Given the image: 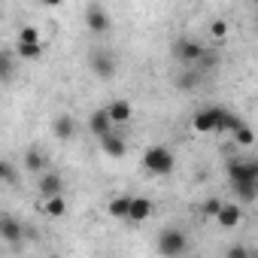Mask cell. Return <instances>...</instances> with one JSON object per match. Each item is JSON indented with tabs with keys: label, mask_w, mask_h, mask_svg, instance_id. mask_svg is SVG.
<instances>
[{
	"label": "cell",
	"mask_w": 258,
	"mask_h": 258,
	"mask_svg": "<svg viewBox=\"0 0 258 258\" xmlns=\"http://www.w3.org/2000/svg\"><path fill=\"white\" fill-rule=\"evenodd\" d=\"M204 55H207V49L198 43V40H176L173 43V58H179L182 64H188V67H198L201 61H204Z\"/></svg>",
	"instance_id": "cell-6"
},
{
	"label": "cell",
	"mask_w": 258,
	"mask_h": 258,
	"mask_svg": "<svg viewBox=\"0 0 258 258\" xmlns=\"http://www.w3.org/2000/svg\"><path fill=\"white\" fill-rule=\"evenodd\" d=\"M210 34H213V40H222V37L228 34V22H222V19H216V22L210 25Z\"/></svg>",
	"instance_id": "cell-27"
},
{
	"label": "cell",
	"mask_w": 258,
	"mask_h": 258,
	"mask_svg": "<svg viewBox=\"0 0 258 258\" xmlns=\"http://www.w3.org/2000/svg\"><path fill=\"white\" fill-rule=\"evenodd\" d=\"M64 213H67L64 198H49V201H46V216H49V219H61Z\"/></svg>",
	"instance_id": "cell-19"
},
{
	"label": "cell",
	"mask_w": 258,
	"mask_h": 258,
	"mask_svg": "<svg viewBox=\"0 0 258 258\" xmlns=\"http://www.w3.org/2000/svg\"><path fill=\"white\" fill-rule=\"evenodd\" d=\"M34 43H40L37 28H22L19 31V46H34Z\"/></svg>",
	"instance_id": "cell-21"
},
{
	"label": "cell",
	"mask_w": 258,
	"mask_h": 258,
	"mask_svg": "<svg viewBox=\"0 0 258 258\" xmlns=\"http://www.w3.org/2000/svg\"><path fill=\"white\" fill-rule=\"evenodd\" d=\"M231 182L243 195V201L258 198V161H231Z\"/></svg>",
	"instance_id": "cell-2"
},
{
	"label": "cell",
	"mask_w": 258,
	"mask_h": 258,
	"mask_svg": "<svg viewBox=\"0 0 258 258\" xmlns=\"http://www.w3.org/2000/svg\"><path fill=\"white\" fill-rule=\"evenodd\" d=\"M234 140H237L240 146H252V143H255V134L249 131V127H246V124H240V127H237V131H234Z\"/></svg>",
	"instance_id": "cell-22"
},
{
	"label": "cell",
	"mask_w": 258,
	"mask_h": 258,
	"mask_svg": "<svg viewBox=\"0 0 258 258\" xmlns=\"http://www.w3.org/2000/svg\"><path fill=\"white\" fill-rule=\"evenodd\" d=\"M85 25H88L91 34H106L109 31V13H106V7L88 4L85 7Z\"/></svg>",
	"instance_id": "cell-7"
},
{
	"label": "cell",
	"mask_w": 258,
	"mask_h": 258,
	"mask_svg": "<svg viewBox=\"0 0 258 258\" xmlns=\"http://www.w3.org/2000/svg\"><path fill=\"white\" fill-rule=\"evenodd\" d=\"M240 219H243V210H240L237 204H225V207L219 210V216H216V222H219L222 228H237Z\"/></svg>",
	"instance_id": "cell-16"
},
{
	"label": "cell",
	"mask_w": 258,
	"mask_h": 258,
	"mask_svg": "<svg viewBox=\"0 0 258 258\" xmlns=\"http://www.w3.org/2000/svg\"><path fill=\"white\" fill-rule=\"evenodd\" d=\"M19 55H22V58H40V55H43V43H34V46H19Z\"/></svg>",
	"instance_id": "cell-26"
},
{
	"label": "cell",
	"mask_w": 258,
	"mask_h": 258,
	"mask_svg": "<svg viewBox=\"0 0 258 258\" xmlns=\"http://www.w3.org/2000/svg\"><path fill=\"white\" fill-rule=\"evenodd\" d=\"M100 146H103V152H106L109 158H121V155L127 152V146H124V140H121L118 134H109V137H103V140H100Z\"/></svg>",
	"instance_id": "cell-17"
},
{
	"label": "cell",
	"mask_w": 258,
	"mask_h": 258,
	"mask_svg": "<svg viewBox=\"0 0 258 258\" xmlns=\"http://www.w3.org/2000/svg\"><path fill=\"white\" fill-rule=\"evenodd\" d=\"M201 79H204V70H201V67H185V70L173 79V85L182 88V91H195V88L201 85Z\"/></svg>",
	"instance_id": "cell-15"
},
{
	"label": "cell",
	"mask_w": 258,
	"mask_h": 258,
	"mask_svg": "<svg viewBox=\"0 0 258 258\" xmlns=\"http://www.w3.org/2000/svg\"><path fill=\"white\" fill-rule=\"evenodd\" d=\"M240 124H243V121H240L237 115H231L228 109H222V106H207V109L195 112V118H191V127H195V131H201V134H207V131H219V127L237 131Z\"/></svg>",
	"instance_id": "cell-1"
},
{
	"label": "cell",
	"mask_w": 258,
	"mask_h": 258,
	"mask_svg": "<svg viewBox=\"0 0 258 258\" xmlns=\"http://www.w3.org/2000/svg\"><path fill=\"white\" fill-rule=\"evenodd\" d=\"M52 134H55L58 140H73V137H76V121H73V115L61 112V115L52 121Z\"/></svg>",
	"instance_id": "cell-13"
},
{
	"label": "cell",
	"mask_w": 258,
	"mask_h": 258,
	"mask_svg": "<svg viewBox=\"0 0 258 258\" xmlns=\"http://www.w3.org/2000/svg\"><path fill=\"white\" fill-rule=\"evenodd\" d=\"M88 127H91V134H97V140L109 137V134H112L109 112H106V109H97V112H91V118H88Z\"/></svg>",
	"instance_id": "cell-11"
},
{
	"label": "cell",
	"mask_w": 258,
	"mask_h": 258,
	"mask_svg": "<svg viewBox=\"0 0 258 258\" xmlns=\"http://www.w3.org/2000/svg\"><path fill=\"white\" fill-rule=\"evenodd\" d=\"M225 258H252V252H249L243 243H231L228 252H225Z\"/></svg>",
	"instance_id": "cell-24"
},
{
	"label": "cell",
	"mask_w": 258,
	"mask_h": 258,
	"mask_svg": "<svg viewBox=\"0 0 258 258\" xmlns=\"http://www.w3.org/2000/svg\"><path fill=\"white\" fill-rule=\"evenodd\" d=\"M25 170L34 173V176H43V173L49 170V155H46L40 146H31V149L25 152Z\"/></svg>",
	"instance_id": "cell-8"
},
{
	"label": "cell",
	"mask_w": 258,
	"mask_h": 258,
	"mask_svg": "<svg viewBox=\"0 0 258 258\" xmlns=\"http://www.w3.org/2000/svg\"><path fill=\"white\" fill-rule=\"evenodd\" d=\"M0 76H4V82L13 79V52H4V55H0Z\"/></svg>",
	"instance_id": "cell-20"
},
{
	"label": "cell",
	"mask_w": 258,
	"mask_h": 258,
	"mask_svg": "<svg viewBox=\"0 0 258 258\" xmlns=\"http://www.w3.org/2000/svg\"><path fill=\"white\" fill-rule=\"evenodd\" d=\"M0 237H4V243L16 246V243H22V237H25V228L19 225V219H13V216H4V219H0Z\"/></svg>",
	"instance_id": "cell-10"
},
{
	"label": "cell",
	"mask_w": 258,
	"mask_h": 258,
	"mask_svg": "<svg viewBox=\"0 0 258 258\" xmlns=\"http://www.w3.org/2000/svg\"><path fill=\"white\" fill-rule=\"evenodd\" d=\"M131 204H134V195H115L106 204V210L112 219H131Z\"/></svg>",
	"instance_id": "cell-14"
},
{
	"label": "cell",
	"mask_w": 258,
	"mask_h": 258,
	"mask_svg": "<svg viewBox=\"0 0 258 258\" xmlns=\"http://www.w3.org/2000/svg\"><path fill=\"white\" fill-rule=\"evenodd\" d=\"M158 252L161 258H182L188 252V237L179 228H164L158 234Z\"/></svg>",
	"instance_id": "cell-3"
},
{
	"label": "cell",
	"mask_w": 258,
	"mask_h": 258,
	"mask_svg": "<svg viewBox=\"0 0 258 258\" xmlns=\"http://www.w3.org/2000/svg\"><path fill=\"white\" fill-rule=\"evenodd\" d=\"M88 67H91V73L97 79H112L115 76V55L109 49H103V46H94L88 52Z\"/></svg>",
	"instance_id": "cell-5"
},
{
	"label": "cell",
	"mask_w": 258,
	"mask_h": 258,
	"mask_svg": "<svg viewBox=\"0 0 258 258\" xmlns=\"http://www.w3.org/2000/svg\"><path fill=\"white\" fill-rule=\"evenodd\" d=\"M61 191H64V179H61V173L46 170V173L40 176V195L49 201V198H61Z\"/></svg>",
	"instance_id": "cell-9"
},
{
	"label": "cell",
	"mask_w": 258,
	"mask_h": 258,
	"mask_svg": "<svg viewBox=\"0 0 258 258\" xmlns=\"http://www.w3.org/2000/svg\"><path fill=\"white\" fill-rule=\"evenodd\" d=\"M222 207H225V201H219V198H207V201H204V207H201V210H204V216H213V219H216V216H219V210H222Z\"/></svg>",
	"instance_id": "cell-23"
},
{
	"label": "cell",
	"mask_w": 258,
	"mask_h": 258,
	"mask_svg": "<svg viewBox=\"0 0 258 258\" xmlns=\"http://www.w3.org/2000/svg\"><path fill=\"white\" fill-rule=\"evenodd\" d=\"M106 112H109V121H112V124H124V121H131L134 106L127 103L124 97H118V100H112V103L106 106Z\"/></svg>",
	"instance_id": "cell-12"
},
{
	"label": "cell",
	"mask_w": 258,
	"mask_h": 258,
	"mask_svg": "<svg viewBox=\"0 0 258 258\" xmlns=\"http://www.w3.org/2000/svg\"><path fill=\"white\" fill-rule=\"evenodd\" d=\"M149 216H152V204H149V198H137V195H134L131 219H127V222H143V219H149Z\"/></svg>",
	"instance_id": "cell-18"
},
{
	"label": "cell",
	"mask_w": 258,
	"mask_h": 258,
	"mask_svg": "<svg viewBox=\"0 0 258 258\" xmlns=\"http://www.w3.org/2000/svg\"><path fill=\"white\" fill-rule=\"evenodd\" d=\"M173 164H176V158H173V152H170L167 146H149V149L143 152V167H146L149 173H155V176L170 173Z\"/></svg>",
	"instance_id": "cell-4"
},
{
	"label": "cell",
	"mask_w": 258,
	"mask_h": 258,
	"mask_svg": "<svg viewBox=\"0 0 258 258\" xmlns=\"http://www.w3.org/2000/svg\"><path fill=\"white\" fill-rule=\"evenodd\" d=\"M0 176H4V182L13 185V182L19 179V176H16V164H13V161H0Z\"/></svg>",
	"instance_id": "cell-25"
}]
</instances>
